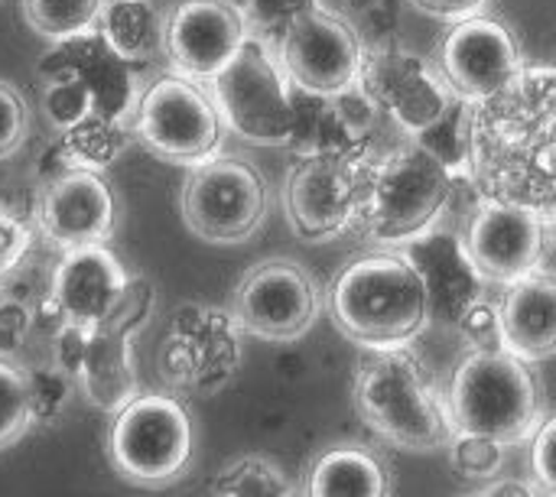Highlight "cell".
Instances as JSON below:
<instances>
[{"label":"cell","mask_w":556,"mask_h":497,"mask_svg":"<svg viewBox=\"0 0 556 497\" xmlns=\"http://www.w3.org/2000/svg\"><path fill=\"white\" fill-rule=\"evenodd\" d=\"M153 309H156V286H153V280L143 277V273H130L124 290L117 293L114 306L108 309V316L98 326L114 329V332L134 339L150 322Z\"/></svg>","instance_id":"obj_32"},{"label":"cell","mask_w":556,"mask_h":497,"mask_svg":"<svg viewBox=\"0 0 556 497\" xmlns=\"http://www.w3.org/2000/svg\"><path fill=\"white\" fill-rule=\"evenodd\" d=\"M502 345L528 361L556 355V277L531 270L505 283V296L495 306Z\"/></svg>","instance_id":"obj_22"},{"label":"cell","mask_w":556,"mask_h":497,"mask_svg":"<svg viewBox=\"0 0 556 497\" xmlns=\"http://www.w3.org/2000/svg\"><path fill=\"white\" fill-rule=\"evenodd\" d=\"M192 453V417L176 394H137L111 420L108 462L137 488H166L179 482Z\"/></svg>","instance_id":"obj_6"},{"label":"cell","mask_w":556,"mask_h":497,"mask_svg":"<svg viewBox=\"0 0 556 497\" xmlns=\"http://www.w3.org/2000/svg\"><path fill=\"white\" fill-rule=\"evenodd\" d=\"M134 137V124L130 120H117V117H104V114H91L81 124L68 127L59 133L55 150L65 160L68 169H94L104 173L108 166H114Z\"/></svg>","instance_id":"obj_27"},{"label":"cell","mask_w":556,"mask_h":497,"mask_svg":"<svg viewBox=\"0 0 556 497\" xmlns=\"http://www.w3.org/2000/svg\"><path fill=\"white\" fill-rule=\"evenodd\" d=\"M39 75L52 78V75H78L94 98V114L104 117H117V120H130L137 98H140V81L134 75V65L124 62L108 39L101 36V29H85L72 39H59L52 42V49L42 55L39 62Z\"/></svg>","instance_id":"obj_20"},{"label":"cell","mask_w":556,"mask_h":497,"mask_svg":"<svg viewBox=\"0 0 556 497\" xmlns=\"http://www.w3.org/2000/svg\"><path fill=\"white\" fill-rule=\"evenodd\" d=\"M114 225L117 202L101 173L65 169L62 176L42 182L36 202V228L59 254L85 244H108Z\"/></svg>","instance_id":"obj_17"},{"label":"cell","mask_w":556,"mask_h":497,"mask_svg":"<svg viewBox=\"0 0 556 497\" xmlns=\"http://www.w3.org/2000/svg\"><path fill=\"white\" fill-rule=\"evenodd\" d=\"M108 0H23L26 26L49 39H72L85 29H94Z\"/></svg>","instance_id":"obj_28"},{"label":"cell","mask_w":556,"mask_h":497,"mask_svg":"<svg viewBox=\"0 0 556 497\" xmlns=\"http://www.w3.org/2000/svg\"><path fill=\"white\" fill-rule=\"evenodd\" d=\"M98 29L130 65H147L156 52H163V16L150 0H108Z\"/></svg>","instance_id":"obj_26"},{"label":"cell","mask_w":556,"mask_h":497,"mask_svg":"<svg viewBox=\"0 0 556 497\" xmlns=\"http://www.w3.org/2000/svg\"><path fill=\"white\" fill-rule=\"evenodd\" d=\"M355 410L375 436L404 453H433L456 436L450 400L407 345L371 348L358 365Z\"/></svg>","instance_id":"obj_3"},{"label":"cell","mask_w":556,"mask_h":497,"mask_svg":"<svg viewBox=\"0 0 556 497\" xmlns=\"http://www.w3.org/2000/svg\"><path fill=\"white\" fill-rule=\"evenodd\" d=\"M531 466H534V479L541 492L556 495V417L538 426L534 446H531Z\"/></svg>","instance_id":"obj_40"},{"label":"cell","mask_w":556,"mask_h":497,"mask_svg":"<svg viewBox=\"0 0 556 497\" xmlns=\"http://www.w3.org/2000/svg\"><path fill=\"white\" fill-rule=\"evenodd\" d=\"M362 55L365 42L358 29L326 7L296 20L277 42V59L287 78L313 94H336L355 85Z\"/></svg>","instance_id":"obj_14"},{"label":"cell","mask_w":556,"mask_h":497,"mask_svg":"<svg viewBox=\"0 0 556 497\" xmlns=\"http://www.w3.org/2000/svg\"><path fill=\"white\" fill-rule=\"evenodd\" d=\"M130 124L140 146L169 166H195L222 153L228 133L212 91L173 68L140 88Z\"/></svg>","instance_id":"obj_7"},{"label":"cell","mask_w":556,"mask_h":497,"mask_svg":"<svg viewBox=\"0 0 556 497\" xmlns=\"http://www.w3.org/2000/svg\"><path fill=\"white\" fill-rule=\"evenodd\" d=\"M29 374V400H33V420L36 426H49L62 417V410L68 407L78 381L72 374H65L62 368H55L52 361L42 368H26Z\"/></svg>","instance_id":"obj_34"},{"label":"cell","mask_w":556,"mask_h":497,"mask_svg":"<svg viewBox=\"0 0 556 497\" xmlns=\"http://www.w3.org/2000/svg\"><path fill=\"white\" fill-rule=\"evenodd\" d=\"M479 495H495V497H528V495H544L541 485L531 482H515V479H502L492 485H479Z\"/></svg>","instance_id":"obj_42"},{"label":"cell","mask_w":556,"mask_h":497,"mask_svg":"<svg viewBox=\"0 0 556 497\" xmlns=\"http://www.w3.org/2000/svg\"><path fill=\"white\" fill-rule=\"evenodd\" d=\"M124 264L108 244H85L62 251L49 277V303L68 322L98 326L114 306L117 293L127 283Z\"/></svg>","instance_id":"obj_21"},{"label":"cell","mask_w":556,"mask_h":497,"mask_svg":"<svg viewBox=\"0 0 556 497\" xmlns=\"http://www.w3.org/2000/svg\"><path fill=\"white\" fill-rule=\"evenodd\" d=\"M417 10H424L427 16H437V20H446V23H456V20H466V16H476L489 0H410Z\"/></svg>","instance_id":"obj_41"},{"label":"cell","mask_w":556,"mask_h":497,"mask_svg":"<svg viewBox=\"0 0 556 497\" xmlns=\"http://www.w3.org/2000/svg\"><path fill=\"white\" fill-rule=\"evenodd\" d=\"M368 160L296 153L283 182V212L296 238L323 244L358 225Z\"/></svg>","instance_id":"obj_12"},{"label":"cell","mask_w":556,"mask_h":497,"mask_svg":"<svg viewBox=\"0 0 556 497\" xmlns=\"http://www.w3.org/2000/svg\"><path fill=\"white\" fill-rule=\"evenodd\" d=\"M244 10L248 29L251 36H261L264 42L277 46L280 36L303 20L306 13H313L316 7H323L319 0H235Z\"/></svg>","instance_id":"obj_33"},{"label":"cell","mask_w":556,"mask_h":497,"mask_svg":"<svg viewBox=\"0 0 556 497\" xmlns=\"http://www.w3.org/2000/svg\"><path fill=\"white\" fill-rule=\"evenodd\" d=\"M33 326V306L0 286V355H13Z\"/></svg>","instance_id":"obj_39"},{"label":"cell","mask_w":556,"mask_h":497,"mask_svg":"<svg viewBox=\"0 0 556 497\" xmlns=\"http://www.w3.org/2000/svg\"><path fill=\"white\" fill-rule=\"evenodd\" d=\"M453 195L450 160L430 143L410 140L368 160L358 231L375 244H404L427 234Z\"/></svg>","instance_id":"obj_5"},{"label":"cell","mask_w":556,"mask_h":497,"mask_svg":"<svg viewBox=\"0 0 556 497\" xmlns=\"http://www.w3.org/2000/svg\"><path fill=\"white\" fill-rule=\"evenodd\" d=\"M179 205L182 221L195 238L208 244H241L261 231L270 189L251 160L238 153H215L189 166Z\"/></svg>","instance_id":"obj_9"},{"label":"cell","mask_w":556,"mask_h":497,"mask_svg":"<svg viewBox=\"0 0 556 497\" xmlns=\"http://www.w3.org/2000/svg\"><path fill=\"white\" fill-rule=\"evenodd\" d=\"M433 293V316L446 313L450 322H459V316L479 300V280L482 273L466 254V244L450 234H433L427 244L410 254Z\"/></svg>","instance_id":"obj_24"},{"label":"cell","mask_w":556,"mask_h":497,"mask_svg":"<svg viewBox=\"0 0 556 497\" xmlns=\"http://www.w3.org/2000/svg\"><path fill=\"white\" fill-rule=\"evenodd\" d=\"M437 65L450 91L469 104L502 91L525 68V52L511 26L476 13L450 26Z\"/></svg>","instance_id":"obj_15"},{"label":"cell","mask_w":556,"mask_h":497,"mask_svg":"<svg viewBox=\"0 0 556 497\" xmlns=\"http://www.w3.org/2000/svg\"><path fill=\"white\" fill-rule=\"evenodd\" d=\"M88 335H91V326L68 322V319H62L55 326V335H52L49 361L55 368H62L65 374H72L75 381H78V368H81V358H85V348H88Z\"/></svg>","instance_id":"obj_38"},{"label":"cell","mask_w":556,"mask_h":497,"mask_svg":"<svg viewBox=\"0 0 556 497\" xmlns=\"http://www.w3.org/2000/svg\"><path fill=\"white\" fill-rule=\"evenodd\" d=\"M323 306L313 273L293 257H267L254 264L235 286L231 313L241 332L264 342L303 339Z\"/></svg>","instance_id":"obj_13"},{"label":"cell","mask_w":556,"mask_h":497,"mask_svg":"<svg viewBox=\"0 0 556 497\" xmlns=\"http://www.w3.org/2000/svg\"><path fill=\"white\" fill-rule=\"evenodd\" d=\"M29 130H33V114L26 98L10 81H0V160L16 156L26 146Z\"/></svg>","instance_id":"obj_36"},{"label":"cell","mask_w":556,"mask_h":497,"mask_svg":"<svg viewBox=\"0 0 556 497\" xmlns=\"http://www.w3.org/2000/svg\"><path fill=\"white\" fill-rule=\"evenodd\" d=\"M358 88L410 137H427L453 114V91L440 68H433L414 49L381 39L365 49L358 68Z\"/></svg>","instance_id":"obj_11"},{"label":"cell","mask_w":556,"mask_h":497,"mask_svg":"<svg viewBox=\"0 0 556 497\" xmlns=\"http://www.w3.org/2000/svg\"><path fill=\"white\" fill-rule=\"evenodd\" d=\"M544 221L538 212L482 199L463 234L466 254L485 280L511 283L544 260Z\"/></svg>","instance_id":"obj_18"},{"label":"cell","mask_w":556,"mask_h":497,"mask_svg":"<svg viewBox=\"0 0 556 497\" xmlns=\"http://www.w3.org/2000/svg\"><path fill=\"white\" fill-rule=\"evenodd\" d=\"M42 111H46V120L52 124V130L62 133L94 114L91 88L78 75L42 78Z\"/></svg>","instance_id":"obj_31"},{"label":"cell","mask_w":556,"mask_h":497,"mask_svg":"<svg viewBox=\"0 0 556 497\" xmlns=\"http://www.w3.org/2000/svg\"><path fill=\"white\" fill-rule=\"evenodd\" d=\"M388 492V466L365 446H332L306 475V495L313 497H381Z\"/></svg>","instance_id":"obj_25"},{"label":"cell","mask_w":556,"mask_h":497,"mask_svg":"<svg viewBox=\"0 0 556 497\" xmlns=\"http://www.w3.org/2000/svg\"><path fill=\"white\" fill-rule=\"evenodd\" d=\"M33 426L29 374L13 358L0 355V453L20 443Z\"/></svg>","instance_id":"obj_30"},{"label":"cell","mask_w":556,"mask_h":497,"mask_svg":"<svg viewBox=\"0 0 556 497\" xmlns=\"http://www.w3.org/2000/svg\"><path fill=\"white\" fill-rule=\"evenodd\" d=\"M459 156L482 199L556 218V65H525L502 91L469 101Z\"/></svg>","instance_id":"obj_1"},{"label":"cell","mask_w":556,"mask_h":497,"mask_svg":"<svg viewBox=\"0 0 556 497\" xmlns=\"http://www.w3.org/2000/svg\"><path fill=\"white\" fill-rule=\"evenodd\" d=\"M450 413L456 433L492 436L505 446L531 439L544 423V384L534 361L505 345L472 348L453 374Z\"/></svg>","instance_id":"obj_4"},{"label":"cell","mask_w":556,"mask_h":497,"mask_svg":"<svg viewBox=\"0 0 556 497\" xmlns=\"http://www.w3.org/2000/svg\"><path fill=\"white\" fill-rule=\"evenodd\" d=\"M208 492L222 497H283L293 495V485H290L287 472L280 466H274L270 459L241 456L215 475Z\"/></svg>","instance_id":"obj_29"},{"label":"cell","mask_w":556,"mask_h":497,"mask_svg":"<svg viewBox=\"0 0 556 497\" xmlns=\"http://www.w3.org/2000/svg\"><path fill=\"white\" fill-rule=\"evenodd\" d=\"M332 326L362 348L414 342L433 319V293L410 254L375 251L345 264L326 293Z\"/></svg>","instance_id":"obj_2"},{"label":"cell","mask_w":556,"mask_h":497,"mask_svg":"<svg viewBox=\"0 0 556 497\" xmlns=\"http://www.w3.org/2000/svg\"><path fill=\"white\" fill-rule=\"evenodd\" d=\"M453 469L466 479L485 482L495 479L505 466V443L492 439V436H479V433H456L453 436Z\"/></svg>","instance_id":"obj_35"},{"label":"cell","mask_w":556,"mask_h":497,"mask_svg":"<svg viewBox=\"0 0 556 497\" xmlns=\"http://www.w3.org/2000/svg\"><path fill=\"white\" fill-rule=\"evenodd\" d=\"M241 358L244 348L235 313L222 306L186 303L169 319L156 368L176 394L212 397L235 381Z\"/></svg>","instance_id":"obj_10"},{"label":"cell","mask_w":556,"mask_h":497,"mask_svg":"<svg viewBox=\"0 0 556 497\" xmlns=\"http://www.w3.org/2000/svg\"><path fill=\"white\" fill-rule=\"evenodd\" d=\"M130 342V335L91 326L88 348L78 368V391L101 413H117L127 400L140 394Z\"/></svg>","instance_id":"obj_23"},{"label":"cell","mask_w":556,"mask_h":497,"mask_svg":"<svg viewBox=\"0 0 556 497\" xmlns=\"http://www.w3.org/2000/svg\"><path fill=\"white\" fill-rule=\"evenodd\" d=\"M33 244H36L33 225L20 212L0 205V283L29 260Z\"/></svg>","instance_id":"obj_37"},{"label":"cell","mask_w":556,"mask_h":497,"mask_svg":"<svg viewBox=\"0 0 556 497\" xmlns=\"http://www.w3.org/2000/svg\"><path fill=\"white\" fill-rule=\"evenodd\" d=\"M293 153H336L368 160L371 137L384 117L378 104L355 85L336 94H313L293 85Z\"/></svg>","instance_id":"obj_19"},{"label":"cell","mask_w":556,"mask_h":497,"mask_svg":"<svg viewBox=\"0 0 556 497\" xmlns=\"http://www.w3.org/2000/svg\"><path fill=\"white\" fill-rule=\"evenodd\" d=\"M251 36L235 0H179L163 16V55L173 72L208 85Z\"/></svg>","instance_id":"obj_16"},{"label":"cell","mask_w":556,"mask_h":497,"mask_svg":"<svg viewBox=\"0 0 556 497\" xmlns=\"http://www.w3.org/2000/svg\"><path fill=\"white\" fill-rule=\"evenodd\" d=\"M225 127L254 146H290L293 140V81L277 52L261 36H248L238 55L208 81Z\"/></svg>","instance_id":"obj_8"}]
</instances>
